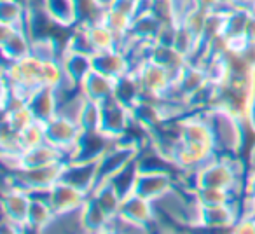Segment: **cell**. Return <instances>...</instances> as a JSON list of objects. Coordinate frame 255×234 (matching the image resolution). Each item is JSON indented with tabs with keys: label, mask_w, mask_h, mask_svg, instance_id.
Segmentation results:
<instances>
[{
	"label": "cell",
	"mask_w": 255,
	"mask_h": 234,
	"mask_svg": "<svg viewBox=\"0 0 255 234\" xmlns=\"http://www.w3.org/2000/svg\"><path fill=\"white\" fill-rule=\"evenodd\" d=\"M199 112L212 126L217 152L222 156H240L245 145V129H248L247 126L219 107H210Z\"/></svg>",
	"instance_id": "obj_1"
},
{
	"label": "cell",
	"mask_w": 255,
	"mask_h": 234,
	"mask_svg": "<svg viewBox=\"0 0 255 234\" xmlns=\"http://www.w3.org/2000/svg\"><path fill=\"white\" fill-rule=\"evenodd\" d=\"M133 74L138 79L145 98H163L173 84V77L170 75V72L161 63L154 61L152 58H149L136 68H133Z\"/></svg>",
	"instance_id": "obj_2"
},
{
	"label": "cell",
	"mask_w": 255,
	"mask_h": 234,
	"mask_svg": "<svg viewBox=\"0 0 255 234\" xmlns=\"http://www.w3.org/2000/svg\"><path fill=\"white\" fill-rule=\"evenodd\" d=\"M44 131H46V142L58 147L68 159L77 145L82 129L77 121H72L68 117L56 114L53 119L44 122Z\"/></svg>",
	"instance_id": "obj_3"
},
{
	"label": "cell",
	"mask_w": 255,
	"mask_h": 234,
	"mask_svg": "<svg viewBox=\"0 0 255 234\" xmlns=\"http://www.w3.org/2000/svg\"><path fill=\"white\" fill-rule=\"evenodd\" d=\"M140 149L138 145L126 140H114L109 145V149L100 156L98 164H100V180L103 178H110L112 175H116L117 171H121L124 166H128L129 163L138 159Z\"/></svg>",
	"instance_id": "obj_4"
},
{
	"label": "cell",
	"mask_w": 255,
	"mask_h": 234,
	"mask_svg": "<svg viewBox=\"0 0 255 234\" xmlns=\"http://www.w3.org/2000/svg\"><path fill=\"white\" fill-rule=\"evenodd\" d=\"M60 180L77 187L79 191L91 194L93 189L100 182V164L98 159L84 161V159H67L63 163Z\"/></svg>",
	"instance_id": "obj_5"
},
{
	"label": "cell",
	"mask_w": 255,
	"mask_h": 234,
	"mask_svg": "<svg viewBox=\"0 0 255 234\" xmlns=\"http://www.w3.org/2000/svg\"><path fill=\"white\" fill-rule=\"evenodd\" d=\"M175 173L177 171H140L133 192L154 203L159 201L177 185Z\"/></svg>",
	"instance_id": "obj_6"
},
{
	"label": "cell",
	"mask_w": 255,
	"mask_h": 234,
	"mask_svg": "<svg viewBox=\"0 0 255 234\" xmlns=\"http://www.w3.org/2000/svg\"><path fill=\"white\" fill-rule=\"evenodd\" d=\"M0 49L4 61H18L32 53V37L26 26H12L0 23Z\"/></svg>",
	"instance_id": "obj_7"
},
{
	"label": "cell",
	"mask_w": 255,
	"mask_h": 234,
	"mask_svg": "<svg viewBox=\"0 0 255 234\" xmlns=\"http://www.w3.org/2000/svg\"><path fill=\"white\" fill-rule=\"evenodd\" d=\"M131 109L121 103L119 100L112 96L102 103V131L110 138L119 140L131 126Z\"/></svg>",
	"instance_id": "obj_8"
},
{
	"label": "cell",
	"mask_w": 255,
	"mask_h": 234,
	"mask_svg": "<svg viewBox=\"0 0 255 234\" xmlns=\"http://www.w3.org/2000/svg\"><path fill=\"white\" fill-rule=\"evenodd\" d=\"M32 194L26 189L18 185H4L2 189V217L18 224L23 231H26Z\"/></svg>",
	"instance_id": "obj_9"
},
{
	"label": "cell",
	"mask_w": 255,
	"mask_h": 234,
	"mask_svg": "<svg viewBox=\"0 0 255 234\" xmlns=\"http://www.w3.org/2000/svg\"><path fill=\"white\" fill-rule=\"evenodd\" d=\"M215 156H219L215 147L205 145V143L182 142L180 140L173 156V168L177 171L198 170V168L205 166L206 163H210Z\"/></svg>",
	"instance_id": "obj_10"
},
{
	"label": "cell",
	"mask_w": 255,
	"mask_h": 234,
	"mask_svg": "<svg viewBox=\"0 0 255 234\" xmlns=\"http://www.w3.org/2000/svg\"><path fill=\"white\" fill-rule=\"evenodd\" d=\"M119 215L138 224V226H143L147 231L150 229V226H156L157 224L156 203L142 198L136 192H129V194L124 196L123 203H121Z\"/></svg>",
	"instance_id": "obj_11"
},
{
	"label": "cell",
	"mask_w": 255,
	"mask_h": 234,
	"mask_svg": "<svg viewBox=\"0 0 255 234\" xmlns=\"http://www.w3.org/2000/svg\"><path fill=\"white\" fill-rule=\"evenodd\" d=\"M89 196L86 192L79 191L77 187H74V185L67 184L63 180H58L49 189V205L53 206L56 215L79 212L84 206Z\"/></svg>",
	"instance_id": "obj_12"
},
{
	"label": "cell",
	"mask_w": 255,
	"mask_h": 234,
	"mask_svg": "<svg viewBox=\"0 0 255 234\" xmlns=\"http://www.w3.org/2000/svg\"><path fill=\"white\" fill-rule=\"evenodd\" d=\"M93 70L117 81L123 75L129 74L133 68L128 54L121 47H116V49L100 51L93 54Z\"/></svg>",
	"instance_id": "obj_13"
},
{
	"label": "cell",
	"mask_w": 255,
	"mask_h": 234,
	"mask_svg": "<svg viewBox=\"0 0 255 234\" xmlns=\"http://www.w3.org/2000/svg\"><path fill=\"white\" fill-rule=\"evenodd\" d=\"M44 11L61 30H72L82 21L81 0H42Z\"/></svg>",
	"instance_id": "obj_14"
},
{
	"label": "cell",
	"mask_w": 255,
	"mask_h": 234,
	"mask_svg": "<svg viewBox=\"0 0 255 234\" xmlns=\"http://www.w3.org/2000/svg\"><path fill=\"white\" fill-rule=\"evenodd\" d=\"M240 217L238 201L229 205L203 206L201 208V226L199 229L210 231H231Z\"/></svg>",
	"instance_id": "obj_15"
},
{
	"label": "cell",
	"mask_w": 255,
	"mask_h": 234,
	"mask_svg": "<svg viewBox=\"0 0 255 234\" xmlns=\"http://www.w3.org/2000/svg\"><path fill=\"white\" fill-rule=\"evenodd\" d=\"M26 105L32 110L33 117L37 122H47L58 114V93L56 88H49V86H40V88L33 89L26 98Z\"/></svg>",
	"instance_id": "obj_16"
},
{
	"label": "cell",
	"mask_w": 255,
	"mask_h": 234,
	"mask_svg": "<svg viewBox=\"0 0 255 234\" xmlns=\"http://www.w3.org/2000/svg\"><path fill=\"white\" fill-rule=\"evenodd\" d=\"M114 142V138H110L109 135L102 131V129H96V131H82L79 136V142L75 145L74 152L68 159H100L103 152L109 149V145Z\"/></svg>",
	"instance_id": "obj_17"
},
{
	"label": "cell",
	"mask_w": 255,
	"mask_h": 234,
	"mask_svg": "<svg viewBox=\"0 0 255 234\" xmlns=\"http://www.w3.org/2000/svg\"><path fill=\"white\" fill-rule=\"evenodd\" d=\"M67 161V156L61 152L58 147L44 142L32 149H26L19 154V168H39V166H49V164L63 163Z\"/></svg>",
	"instance_id": "obj_18"
},
{
	"label": "cell",
	"mask_w": 255,
	"mask_h": 234,
	"mask_svg": "<svg viewBox=\"0 0 255 234\" xmlns=\"http://www.w3.org/2000/svg\"><path fill=\"white\" fill-rule=\"evenodd\" d=\"M114 88H116V81L96 70L89 72L84 77V81L79 84V89H81V93L86 98L98 103H103L105 100L112 98Z\"/></svg>",
	"instance_id": "obj_19"
},
{
	"label": "cell",
	"mask_w": 255,
	"mask_h": 234,
	"mask_svg": "<svg viewBox=\"0 0 255 234\" xmlns=\"http://www.w3.org/2000/svg\"><path fill=\"white\" fill-rule=\"evenodd\" d=\"M84 233H109L112 217L89 196L79 212Z\"/></svg>",
	"instance_id": "obj_20"
},
{
	"label": "cell",
	"mask_w": 255,
	"mask_h": 234,
	"mask_svg": "<svg viewBox=\"0 0 255 234\" xmlns=\"http://www.w3.org/2000/svg\"><path fill=\"white\" fill-rule=\"evenodd\" d=\"M131 117L136 124L143 126L150 133L156 128H159L163 122H166L163 117V112H161L159 100L145 98V96L136 105L131 107Z\"/></svg>",
	"instance_id": "obj_21"
},
{
	"label": "cell",
	"mask_w": 255,
	"mask_h": 234,
	"mask_svg": "<svg viewBox=\"0 0 255 234\" xmlns=\"http://www.w3.org/2000/svg\"><path fill=\"white\" fill-rule=\"evenodd\" d=\"M54 217H56V213H54L53 206L49 205V199L32 196L28 219H26V231H44L46 233Z\"/></svg>",
	"instance_id": "obj_22"
},
{
	"label": "cell",
	"mask_w": 255,
	"mask_h": 234,
	"mask_svg": "<svg viewBox=\"0 0 255 234\" xmlns=\"http://www.w3.org/2000/svg\"><path fill=\"white\" fill-rule=\"evenodd\" d=\"M161 25H163V21H161L149 7H143L142 11L133 18L129 35H131L133 39L143 40V42H154Z\"/></svg>",
	"instance_id": "obj_23"
},
{
	"label": "cell",
	"mask_w": 255,
	"mask_h": 234,
	"mask_svg": "<svg viewBox=\"0 0 255 234\" xmlns=\"http://www.w3.org/2000/svg\"><path fill=\"white\" fill-rule=\"evenodd\" d=\"M61 65H63L65 75L68 79L81 84L84 77L93 70V56L82 53H74V51H63L60 56Z\"/></svg>",
	"instance_id": "obj_24"
},
{
	"label": "cell",
	"mask_w": 255,
	"mask_h": 234,
	"mask_svg": "<svg viewBox=\"0 0 255 234\" xmlns=\"http://www.w3.org/2000/svg\"><path fill=\"white\" fill-rule=\"evenodd\" d=\"M93 199L109 213L110 217H116L119 215V210H121V203H123V196L121 192L116 189V185L105 178V180H100L98 185L93 189L91 194Z\"/></svg>",
	"instance_id": "obj_25"
},
{
	"label": "cell",
	"mask_w": 255,
	"mask_h": 234,
	"mask_svg": "<svg viewBox=\"0 0 255 234\" xmlns=\"http://www.w3.org/2000/svg\"><path fill=\"white\" fill-rule=\"evenodd\" d=\"M114 98L119 100L121 103H124L126 107L131 109L133 105L140 102L143 98L142 86H140L138 79L133 72L123 75L116 81V88H114Z\"/></svg>",
	"instance_id": "obj_26"
},
{
	"label": "cell",
	"mask_w": 255,
	"mask_h": 234,
	"mask_svg": "<svg viewBox=\"0 0 255 234\" xmlns=\"http://www.w3.org/2000/svg\"><path fill=\"white\" fill-rule=\"evenodd\" d=\"M86 26V32L89 35L93 47H95L96 53L100 51H109L119 47V40L117 37L107 28L105 23H102L100 19H91V21H81Z\"/></svg>",
	"instance_id": "obj_27"
},
{
	"label": "cell",
	"mask_w": 255,
	"mask_h": 234,
	"mask_svg": "<svg viewBox=\"0 0 255 234\" xmlns=\"http://www.w3.org/2000/svg\"><path fill=\"white\" fill-rule=\"evenodd\" d=\"M150 58L157 63H161L168 72L170 75L175 79L180 75V72L184 70V67L189 63V60L184 56V54L178 53L175 47H164V46H152V53H150Z\"/></svg>",
	"instance_id": "obj_28"
},
{
	"label": "cell",
	"mask_w": 255,
	"mask_h": 234,
	"mask_svg": "<svg viewBox=\"0 0 255 234\" xmlns=\"http://www.w3.org/2000/svg\"><path fill=\"white\" fill-rule=\"evenodd\" d=\"M100 21L105 23L107 28L117 37L119 40V46L121 42L129 37V32H131V23H133V18L131 16L124 14V12L117 11L114 7H107L102 11V16H100Z\"/></svg>",
	"instance_id": "obj_29"
},
{
	"label": "cell",
	"mask_w": 255,
	"mask_h": 234,
	"mask_svg": "<svg viewBox=\"0 0 255 234\" xmlns=\"http://www.w3.org/2000/svg\"><path fill=\"white\" fill-rule=\"evenodd\" d=\"M28 5L23 0H0V23L12 26H25Z\"/></svg>",
	"instance_id": "obj_30"
},
{
	"label": "cell",
	"mask_w": 255,
	"mask_h": 234,
	"mask_svg": "<svg viewBox=\"0 0 255 234\" xmlns=\"http://www.w3.org/2000/svg\"><path fill=\"white\" fill-rule=\"evenodd\" d=\"M194 196L201 206L229 205V203H234L240 199L233 191L220 187H199L194 191Z\"/></svg>",
	"instance_id": "obj_31"
},
{
	"label": "cell",
	"mask_w": 255,
	"mask_h": 234,
	"mask_svg": "<svg viewBox=\"0 0 255 234\" xmlns=\"http://www.w3.org/2000/svg\"><path fill=\"white\" fill-rule=\"evenodd\" d=\"M63 51H74V53H82V54H93L96 53L95 47H93L91 40H89V35L86 32V26L82 23H79L77 26L70 30V33L67 35L63 44Z\"/></svg>",
	"instance_id": "obj_32"
},
{
	"label": "cell",
	"mask_w": 255,
	"mask_h": 234,
	"mask_svg": "<svg viewBox=\"0 0 255 234\" xmlns=\"http://www.w3.org/2000/svg\"><path fill=\"white\" fill-rule=\"evenodd\" d=\"M82 131H96L102 129V103L93 102V100H84V105L81 109L77 119Z\"/></svg>",
	"instance_id": "obj_33"
},
{
	"label": "cell",
	"mask_w": 255,
	"mask_h": 234,
	"mask_svg": "<svg viewBox=\"0 0 255 234\" xmlns=\"http://www.w3.org/2000/svg\"><path fill=\"white\" fill-rule=\"evenodd\" d=\"M138 173H140L138 161H133V163H129L128 166H124L121 171H117L116 175H112V177H110L109 180L112 182L114 185H116V189L121 192V196L124 198L126 194L133 192ZM103 180H105V178H103Z\"/></svg>",
	"instance_id": "obj_34"
},
{
	"label": "cell",
	"mask_w": 255,
	"mask_h": 234,
	"mask_svg": "<svg viewBox=\"0 0 255 234\" xmlns=\"http://www.w3.org/2000/svg\"><path fill=\"white\" fill-rule=\"evenodd\" d=\"M4 122L9 126V128L14 129V131L21 133V131H25L28 126H32L33 122H35V117H33L32 110L28 109V105L23 103V105H19V107L5 110Z\"/></svg>",
	"instance_id": "obj_35"
},
{
	"label": "cell",
	"mask_w": 255,
	"mask_h": 234,
	"mask_svg": "<svg viewBox=\"0 0 255 234\" xmlns=\"http://www.w3.org/2000/svg\"><path fill=\"white\" fill-rule=\"evenodd\" d=\"M206 16H208V12L201 11V9H198V7H192L191 11L182 18L180 25H184L189 32H192L203 42V37H205V26H206Z\"/></svg>",
	"instance_id": "obj_36"
},
{
	"label": "cell",
	"mask_w": 255,
	"mask_h": 234,
	"mask_svg": "<svg viewBox=\"0 0 255 234\" xmlns=\"http://www.w3.org/2000/svg\"><path fill=\"white\" fill-rule=\"evenodd\" d=\"M65 79V70L61 65L60 58L44 61V70H42V84L49 86V88H58Z\"/></svg>",
	"instance_id": "obj_37"
},
{
	"label": "cell",
	"mask_w": 255,
	"mask_h": 234,
	"mask_svg": "<svg viewBox=\"0 0 255 234\" xmlns=\"http://www.w3.org/2000/svg\"><path fill=\"white\" fill-rule=\"evenodd\" d=\"M19 140H21V147L23 150L32 149V147H37L40 143L46 142V131H44V124L42 122H33L32 126L25 129V131L19 133Z\"/></svg>",
	"instance_id": "obj_38"
},
{
	"label": "cell",
	"mask_w": 255,
	"mask_h": 234,
	"mask_svg": "<svg viewBox=\"0 0 255 234\" xmlns=\"http://www.w3.org/2000/svg\"><path fill=\"white\" fill-rule=\"evenodd\" d=\"M0 145H2V154H21V140H19V133L9 128L5 122H2V138H0Z\"/></svg>",
	"instance_id": "obj_39"
},
{
	"label": "cell",
	"mask_w": 255,
	"mask_h": 234,
	"mask_svg": "<svg viewBox=\"0 0 255 234\" xmlns=\"http://www.w3.org/2000/svg\"><path fill=\"white\" fill-rule=\"evenodd\" d=\"M177 26L178 23H163L157 32L156 39H154V44L156 46H164V47H173V42H175V35H177Z\"/></svg>",
	"instance_id": "obj_40"
},
{
	"label": "cell",
	"mask_w": 255,
	"mask_h": 234,
	"mask_svg": "<svg viewBox=\"0 0 255 234\" xmlns=\"http://www.w3.org/2000/svg\"><path fill=\"white\" fill-rule=\"evenodd\" d=\"M231 233H240V234H255V217L250 215H240L236 224L233 226Z\"/></svg>",
	"instance_id": "obj_41"
},
{
	"label": "cell",
	"mask_w": 255,
	"mask_h": 234,
	"mask_svg": "<svg viewBox=\"0 0 255 234\" xmlns=\"http://www.w3.org/2000/svg\"><path fill=\"white\" fill-rule=\"evenodd\" d=\"M243 196L255 199V170H248L243 182Z\"/></svg>",
	"instance_id": "obj_42"
},
{
	"label": "cell",
	"mask_w": 255,
	"mask_h": 234,
	"mask_svg": "<svg viewBox=\"0 0 255 234\" xmlns=\"http://www.w3.org/2000/svg\"><path fill=\"white\" fill-rule=\"evenodd\" d=\"M192 4H194V7L201 9V11H205V12H212V11L220 9L219 0H192Z\"/></svg>",
	"instance_id": "obj_43"
},
{
	"label": "cell",
	"mask_w": 255,
	"mask_h": 234,
	"mask_svg": "<svg viewBox=\"0 0 255 234\" xmlns=\"http://www.w3.org/2000/svg\"><path fill=\"white\" fill-rule=\"evenodd\" d=\"M245 37H247L250 44L255 42V12H252L250 19H248L247 28H245Z\"/></svg>",
	"instance_id": "obj_44"
},
{
	"label": "cell",
	"mask_w": 255,
	"mask_h": 234,
	"mask_svg": "<svg viewBox=\"0 0 255 234\" xmlns=\"http://www.w3.org/2000/svg\"><path fill=\"white\" fill-rule=\"evenodd\" d=\"M243 56H245V60L250 63V67L255 70V42L254 44H248V47L245 49Z\"/></svg>",
	"instance_id": "obj_45"
},
{
	"label": "cell",
	"mask_w": 255,
	"mask_h": 234,
	"mask_svg": "<svg viewBox=\"0 0 255 234\" xmlns=\"http://www.w3.org/2000/svg\"><path fill=\"white\" fill-rule=\"evenodd\" d=\"M247 166H248V170H255V140L252 142L250 149H248V154H247Z\"/></svg>",
	"instance_id": "obj_46"
},
{
	"label": "cell",
	"mask_w": 255,
	"mask_h": 234,
	"mask_svg": "<svg viewBox=\"0 0 255 234\" xmlns=\"http://www.w3.org/2000/svg\"><path fill=\"white\" fill-rule=\"evenodd\" d=\"M238 7H245V9H254L255 7V0H234Z\"/></svg>",
	"instance_id": "obj_47"
},
{
	"label": "cell",
	"mask_w": 255,
	"mask_h": 234,
	"mask_svg": "<svg viewBox=\"0 0 255 234\" xmlns=\"http://www.w3.org/2000/svg\"><path fill=\"white\" fill-rule=\"evenodd\" d=\"M220 4V9H224V11H229V9L236 7V2L234 0H219Z\"/></svg>",
	"instance_id": "obj_48"
},
{
	"label": "cell",
	"mask_w": 255,
	"mask_h": 234,
	"mask_svg": "<svg viewBox=\"0 0 255 234\" xmlns=\"http://www.w3.org/2000/svg\"><path fill=\"white\" fill-rule=\"evenodd\" d=\"M248 129H250V131H252V135L255 136V107H254V112H252L250 122H248Z\"/></svg>",
	"instance_id": "obj_49"
},
{
	"label": "cell",
	"mask_w": 255,
	"mask_h": 234,
	"mask_svg": "<svg viewBox=\"0 0 255 234\" xmlns=\"http://www.w3.org/2000/svg\"><path fill=\"white\" fill-rule=\"evenodd\" d=\"M140 2H142V7H150V4L156 2V0H140Z\"/></svg>",
	"instance_id": "obj_50"
},
{
	"label": "cell",
	"mask_w": 255,
	"mask_h": 234,
	"mask_svg": "<svg viewBox=\"0 0 255 234\" xmlns=\"http://www.w3.org/2000/svg\"><path fill=\"white\" fill-rule=\"evenodd\" d=\"M252 12H255V7H254V9H252Z\"/></svg>",
	"instance_id": "obj_51"
}]
</instances>
